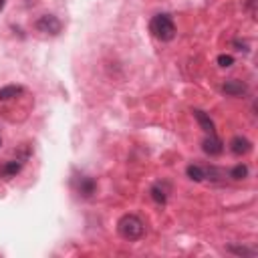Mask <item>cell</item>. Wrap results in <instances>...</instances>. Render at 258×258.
<instances>
[{
    "label": "cell",
    "instance_id": "277c9868",
    "mask_svg": "<svg viewBox=\"0 0 258 258\" xmlns=\"http://www.w3.org/2000/svg\"><path fill=\"white\" fill-rule=\"evenodd\" d=\"M222 91L226 95H230V97H242V95H246L248 87H246V83H242L238 79H230V81H226L222 85Z\"/></svg>",
    "mask_w": 258,
    "mask_h": 258
},
{
    "label": "cell",
    "instance_id": "6da1fadb",
    "mask_svg": "<svg viewBox=\"0 0 258 258\" xmlns=\"http://www.w3.org/2000/svg\"><path fill=\"white\" fill-rule=\"evenodd\" d=\"M117 232L121 238L125 240H139L143 234H145V224L139 216L135 214H125L119 218L117 222Z\"/></svg>",
    "mask_w": 258,
    "mask_h": 258
},
{
    "label": "cell",
    "instance_id": "5bb4252c",
    "mask_svg": "<svg viewBox=\"0 0 258 258\" xmlns=\"http://www.w3.org/2000/svg\"><path fill=\"white\" fill-rule=\"evenodd\" d=\"M228 252L238 254V256H254V254H256V250L246 248V246H228Z\"/></svg>",
    "mask_w": 258,
    "mask_h": 258
},
{
    "label": "cell",
    "instance_id": "30bf717a",
    "mask_svg": "<svg viewBox=\"0 0 258 258\" xmlns=\"http://www.w3.org/2000/svg\"><path fill=\"white\" fill-rule=\"evenodd\" d=\"M149 194H151V200L155 202V204H165L167 202V189H165V185H161V183H155L151 189H149Z\"/></svg>",
    "mask_w": 258,
    "mask_h": 258
},
{
    "label": "cell",
    "instance_id": "3957f363",
    "mask_svg": "<svg viewBox=\"0 0 258 258\" xmlns=\"http://www.w3.org/2000/svg\"><path fill=\"white\" fill-rule=\"evenodd\" d=\"M34 26H36V30L38 32H44V34H58L60 32V28H62V24H60V20L54 16V14H42L36 22H34Z\"/></svg>",
    "mask_w": 258,
    "mask_h": 258
},
{
    "label": "cell",
    "instance_id": "9c48e42d",
    "mask_svg": "<svg viewBox=\"0 0 258 258\" xmlns=\"http://www.w3.org/2000/svg\"><path fill=\"white\" fill-rule=\"evenodd\" d=\"M95 179L93 177H81L79 179V194L83 196V198H91L93 194H95Z\"/></svg>",
    "mask_w": 258,
    "mask_h": 258
},
{
    "label": "cell",
    "instance_id": "8992f818",
    "mask_svg": "<svg viewBox=\"0 0 258 258\" xmlns=\"http://www.w3.org/2000/svg\"><path fill=\"white\" fill-rule=\"evenodd\" d=\"M252 149V143L246 139V137H234L232 141H230V151L234 153V155H246L248 151Z\"/></svg>",
    "mask_w": 258,
    "mask_h": 258
},
{
    "label": "cell",
    "instance_id": "ba28073f",
    "mask_svg": "<svg viewBox=\"0 0 258 258\" xmlns=\"http://www.w3.org/2000/svg\"><path fill=\"white\" fill-rule=\"evenodd\" d=\"M20 169H22V161H20V159H10V161H6V163L0 167V175H4L6 179H10V177H14Z\"/></svg>",
    "mask_w": 258,
    "mask_h": 258
},
{
    "label": "cell",
    "instance_id": "7a4b0ae2",
    "mask_svg": "<svg viewBox=\"0 0 258 258\" xmlns=\"http://www.w3.org/2000/svg\"><path fill=\"white\" fill-rule=\"evenodd\" d=\"M149 32L155 38L167 42V40H171L175 36V24H173L169 14H155L151 18V22H149Z\"/></svg>",
    "mask_w": 258,
    "mask_h": 258
},
{
    "label": "cell",
    "instance_id": "9a60e30c",
    "mask_svg": "<svg viewBox=\"0 0 258 258\" xmlns=\"http://www.w3.org/2000/svg\"><path fill=\"white\" fill-rule=\"evenodd\" d=\"M218 64H220L222 69H228V67H232V64H234V58H232V54H220V56H218Z\"/></svg>",
    "mask_w": 258,
    "mask_h": 258
},
{
    "label": "cell",
    "instance_id": "8fae6325",
    "mask_svg": "<svg viewBox=\"0 0 258 258\" xmlns=\"http://www.w3.org/2000/svg\"><path fill=\"white\" fill-rule=\"evenodd\" d=\"M22 91L24 89L20 85H6L0 89V101H8L12 97H18V95H22Z\"/></svg>",
    "mask_w": 258,
    "mask_h": 258
},
{
    "label": "cell",
    "instance_id": "2e32d148",
    "mask_svg": "<svg viewBox=\"0 0 258 258\" xmlns=\"http://www.w3.org/2000/svg\"><path fill=\"white\" fill-rule=\"evenodd\" d=\"M234 46H238V50H248L246 42H240V40H234Z\"/></svg>",
    "mask_w": 258,
    "mask_h": 258
},
{
    "label": "cell",
    "instance_id": "e0dca14e",
    "mask_svg": "<svg viewBox=\"0 0 258 258\" xmlns=\"http://www.w3.org/2000/svg\"><path fill=\"white\" fill-rule=\"evenodd\" d=\"M4 4H6V0H0V10L4 8Z\"/></svg>",
    "mask_w": 258,
    "mask_h": 258
},
{
    "label": "cell",
    "instance_id": "4fadbf2b",
    "mask_svg": "<svg viewBox=\"0 0 258 258\" xmlns=\"http://www.w3.org/2000/svg\"><path fill=\"white\" fill-rule=\"evenodd\" d=\"M246 175H248V165H244V163H238L236 167L230 169V177L232 179H244Z\"/></svg>",
    "mask_w": 258,
    "mask_h": 258
},
{
    "label": "cell",
    "instance_id": "52a82bcc",
    "mask_svg": "<svg viewBox=\"0 0 258 258\" xmlns=\"http://www.w3.org/2000/svg\"><path fill=\"white\" fill-rule=\"evenodd\" d=\"M191 113H194V117H196V121L200 123V127H202V129H204V131H206L208 135L216 131V127H214V121L210 119V115H206V113H204L202 109H194Z\"/></svg>",
    "mask_w": 258,
    "mask_h": 258
},
{
    "label": "cell",
    "instance_id": "7c38bea8",
    "mask_svg": "<svg viewBox=\"0 0 258 258\" xmlns=\"http://www.w3.org/2000/svg\"><path fill=\"white\" fill-rule=\"evenodd\" d=\"M185 173H187V177L194 179V181H204V179H206V173H204V169H202L200 165H187Z\"/></svg>",
    "mask_w": 258,
    "mask_h": 258
},
{
    "label": "cell",
    "instance_id": "ac0fdd59",
    "mask_svg": "<svg viewBox=\"0 0 258 258\" xmlns=\"http://www.w3.org/2000/svg\"><path fill=\"white\" fill-rule=\"evenodd\" d=\"M0 147H2V137H0Z\"/></svg>",
    "mask_w": 258,
    "mask_h": 258
},
{
    "label": "cell",
    "instance_id": "5b68a950",
    "mask_svg": "<svg viewBox=\"0 0 258 258\" xmlns=\"http://www.w3.org/2000/svg\"><path fill=\"white\" fill-rule=\"evenodd\" d=\"M202 149H204L208 155H220V153L224 151V143H222L214 133H210V135L202 141Z\"/></svg>",
    "mask_w": 258,
    "mask_h": 258
}]
</instances>
